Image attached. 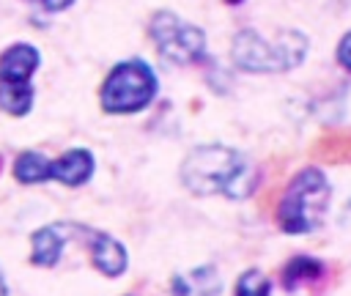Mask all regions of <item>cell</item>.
<instances>
[{
    "label": "cell",
    "mask_w": 351,
    "mask_h": 296,
    "mask_svg": "<svg viewBox=\"0 0 351 296\" xmlns=\"http://www.w3.org/2000/svg\"><path fill=\"white\" fill-rule=\"evenodd\" d=\"M228 3H239V0H228Z\"/></svg>",
    "instance_id": "obj_18"
},
{
    "label": "cell",
    "mask_w": 351,
    "mask_h": 296,
    "mask_svg": "<svg viewBox=\"0 0 351 296\" xmlns=\"http://www.w3.org/2000/svg\"><path fill=\"white\" fill-rule=\"evenodd\" d=\"M33 3H41L47 11H63V8H69L74 0H33Z\"/></svg>",
    "instance_id": "obj_16"
},
{
    "label": "cell",
    "mask_w": 351,
    "mask_h": 296,
    "mask_svg": "<svg viewBox=\"0 0 351 296\" xmlns=\"http://www.w3.org/2000/svg\"><path fill=\"white\" fill-rule=\"evenodd\" d=\"M310 156L326 164H351V129H335L321 134L313 143Z\"/></svg>",
    "instance_id": "obj_10"
},
{
    "label": "cell",
    "mask_w": 351,
    "mask_h": 296,
    "mask_svg": "<svg viewBox=\"0 0 351 296\" xmlns=\"http://www.w3.org/2000/svg\"><path fill=\"white\" fill-rule=\"evenodd\" d=\"M33 104V90L27 82H0V107L8 115H25Z\"/></svg>",
    "instance_id": "obj_13"
},
{
    "label": "cell",
    "mask_w": 351,
    "mask_h": 296,
    "mask_svg": "<svg viewBox=\"0 0 351 296\" xmlns=\"http://www.w3.org/2000/svg\"><path fill=\"white\" fill-rule=\"evenodd\" d=\"M14 178L22 184H41L52 178V162L38 151H25L14 162Z\"/></svg>",
    "instance_id": "obj_12"
},
{
    "label": "cell",
    "mask_w": 351,
    "mask_h": 296,
    "mask_svg": "<svg viewBox=\"0 0 351 296\" xmlns=\"http://www.w3.org/2000/svg\"><path fill=\"white\" fill-rule=\"evenodd\" d=\"M269 291H271V282L258 269H247L236 282V296H269Z\"/></svg>",
    "instance_id": "obj_14"
},
{
    "label": "cell",
    "mask_w": 351,
    "mask_h": 296,
    "mask_svg": "<svg viewBox=\"0 0 351 296\" xmlns=\"http://www.w3.org/2000/svg\"><path fill=\"white\" fill-rule=\"evenodd\" d=\"M184 296H192V293H184Z\"/></svg>",
    "instance_id": "obj_19"
},
{
    "label": "cell",
    "mask_w": 351,
    "mask_h": 296,
    "mask_svg": "<svg viewBox=\"0 0 351 296\" xmlns=\"http://www.w3.org/2000/svg\"><path fill=\"white\" fill-rule=\"evenodd\" d=\"M181 181L192 195L247 197L255 189V170L228 145H200L186 153Z\"/></svg>",
    "instance_id": "obj_1"
},
{
    "label": "cell",
    "mask_w": 351,
    "mask_h": 296,
    "mask_svg": "<svg viewBox=\"0 0 351 296\" xmlns=\"http://www.w3.org/2000/svg\"><path fill=\"white\" fill-rule=\"evenodd\" d=\"M38 66V52L30 44H14L0 58V82H27Z\"/></svg>",
    "instance_id": "obj_9"
},
{
    "label": "cell",
    "mask_w": 351,
    "mask_h": 296,
    "mask_svg": "<svg viewBox=\"0 0 351 296\" xmlns=\"http://www.w3.org/2000/svg\"><path fill=\"white\" fill-rule=\"evenodd\" d=\"M0 296H8V288H5V277H3V269H0Z\"/></svg>",
    "instance_id": "obj_17"
},
{
    "label": "cell",
    "mask_w": 351,
    "mask_h": 296,
    "mask_svg": "<svg viewBox=\"0 0 351 296\" xmlns=\"http://www.w3.org/2000/svg\"><path fill=\"white\" fill-rule=\"evenodd\" d=\"M151 38L159 47L162 58L173 60V63H192L195 58H200L203 47H206V36L200 27L184 22L181 16L170 14V11H159L151 19Z\"/></svg>",
    "instance_id": "obj_5"
},
{
    "label": "cell",
    "mask_w": 351,
    "mask_h": 296,
    "mask_svg": "<svg viewBox=\"0 0 351 296\" xmlns=\"http://www.w3.org/2000/svg\"><path fill=\"white\" fill-rule=\"evenodd\" d=\"M326 206H329L326 175L318 167H304L285 186L277 206V222L285 233H293V236L310 233L324 222Z\"/></svg>",
    "instance_id": "obj_2"
},
{
    "label": "cell",
    "mask_w": 351,
    "mask_h": 296,
    "mask_svg": "<svg viewBox=\"0 0 351 296\" xmlns=\"http://www.w3.org/2000/svg\"><path fill=\"white\" fill-rule=\"evenodd\" d=\"M80 225H47L30 236V260L36 266L52 269L63 252V244L77 233Z\"/></svg>",
    "instance_id": "obj_7"
},
{
    "label": "cell",
    "mask_w": 351,
    "mask_h": 296,
    "mask_svg": "<svg viewBox=\"0 0 351 296\" xmlns=\"http://www.w3.org/2000/svg\"><path fill=\"white\" fill-rule=\"evenodd\" d=\"M318 277H324V263L318 258H310V255H296L285 263L282 269V288L285 291H293L304 282H315Z\"/></svg>",
    "instance_id": "obj_11"
},
{
    "label": "cell",
    "mask_w": 351,
    "mask_h": 296,
    "mask_svg": "<svg viewBox=\"0 0 351 296\" xmlns=\"http://www.w3.org/2000/svg\"><path fill=\"white\" fill-rule=\"evenodd\" d=\"M337 63L346 69V71H351V30L340 38V44H337Z\"/></svg>",
    "instance_id": "obj_15"
},
{
    "label": "cell",
    "mask_w": 351,
    "mask_h": 296,
    "mask_svg": "<svg viewBox=\"0 0 351 296\" xmlns=\"http://www.w3.org/2000/svg\"><path fill=\"white\" fill-rule=\"evenodd\" d=\"M82 238L88 241L93 269H99L104 277H118L126 271L129 258H126V249L121 241H115L110 233H99V230H88V227H85Z\"/></svg>",
    "instance_id": "obj_6"
},
{
    "label": "cell",
    "mask_w": 351,
    "mask_h": 296,
    "mask_svg": "<svg viewBox=\"0 0 351 296\" xmlns=\"http://www.w3.org/2000/svg\"><path fill=\"white\" fill-rule=\"evenodd\" d=\"M154 93H156V79L151 69L143 60H123L107 74L99 96L104 112L123 115L148 107Z\"/></svg>",
    "instance_id": "obj_4"
},
{
    "label": "cell",
    "mask_w": 351,
    "mask_h": 296,
    "mask_svg": "<svg viewBox=\"0 0 351 296\" xmlns=\"http://www.w3.org/2000/svg\"><path fill=\"white\" fill-rule=\"evenodd\" d=\"M307 55V38L299 30H282L274 41L261 38L255 30H241L233 38V63L244 71H288Z\"/></svg>",
    "instance_id": "obj_3"
},
{
    "label": "cell",
    "mask_w": 351,
    "mask_h": 296,
    "mask_svg": "<svg viewBox=\"0 0 351 296\" xmlns=\"http://www.w3.org/2000/svg\"><path fill=\"white\" fill-rule=\"evenodd\" d=\"M93 175V153L85 148H71L52 162V178L66 186H82Z\"/></svg>",
    "instance_id": "obj_8"
}]
</instances>
